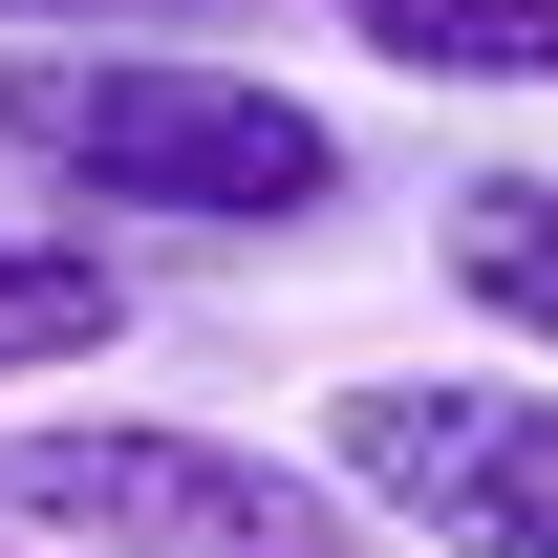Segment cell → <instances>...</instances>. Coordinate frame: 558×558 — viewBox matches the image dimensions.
<instances>
[{"label": "cell", "instance_id": "6da1fadb", "mask_svg": "<svg viewBox=\"0 0 558 558\" xmlns=\"http://www.w3.org/2000/svg\"><path fill=\"white\" fill-rule=\"evenodd\" d=\"M0 150L44 194H86L108 236H323L344 215V130L215 44H22Z\"/></svg>", "mask_w": 558, "mask_h": 558}, {"label": "cell", "instance_id": "7a4b0ae2", "mask_svg": "<svg viewBox=\"0 0 558 558\" xmlns=\"http://www.w3.org/2000/svg\"><path fill=\"white\" fill-rule=\"evenodd\" d=\"M0 537H44V558H387V515L323 451H258L194 409H44V429H0Z\"/></svg>", "mask_w": 558, "mask_h": 558}, {"label": "cell", "instance_id": "3957f363", "mask_svg": "<svg viewBox=\"0 0 558 558\" xmlns=\"http://www.w3.org/2000/svg\"><path fill=\"white\" fill-rule=\"evenodd\" d=\"M301 451L429 558H558V365H365Z\"/></svg>", "mask_w": 558, "mask_h": 558}, {"label": "cell", "instance_id": "277c9868", "mask_svg": "<svg viewBox=\"0 0 558 558\" xmlns=\"http://www.w3.org/2000/svg\"><path fill=\"white\" fill-rule=\"evenodd\" d=\"M429 258H451V301H473V323H515V344L558 365V172H473Z\"/></svg>", "mask_w": 558, "mask_h": 558}, {"label": "cell", "instance_id": "5b68a950", "mask_svg": "<svg viewBox=\"0 0 558 558\" xmlns=\"http://www.w3.org/2000/svg\"><path fill=\"white\" fill-rule=\"evenodd\" d=\"M130 344V258L86 236H0V387H65V365Z\"/></svg>", "mask_w": 558, "mask_h": 558}, {"label": "cell", "instance_id": "8992f818", "mask_svg": "<svg viewBox=\"0 0 558 558\" xmlns=\"http://www.w3.org/2000/svg\"><path fill=\"white\" fill-rule=\"evenodd\" d=\"M344 44L409 86H558V0H344Z\"/></svg>", "mask_w": 558, "mask_h": 558}, {"label": "cell", "instance_id": "52a82bcc", "mask_svg": "<svg viewBox=\"0 0 558 558\" xmlns=\"http://www.w3.org/2000/svg\"><path fill=\"white\" fill-rule=\"evenodd\" d=\"M22 44H194V22H236V0H0Z\"/></svg>", "mask_w": 558, "mask_h": 558}]
</instances>
